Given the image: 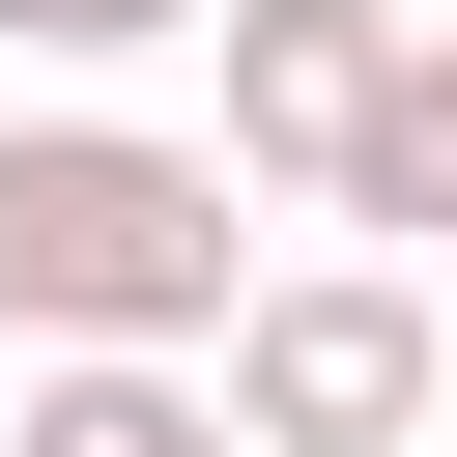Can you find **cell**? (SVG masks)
Returning <instances> with one entry per match:
<instances>
[{
	"label": "cell",
	"instance_id": "obj_1",
	"mask_svg": "<svg viewBox=\"0 0 457 457\" xmlns=\"http://www.w3.org/2000/svg\"><path fill=\"white\" fill-rule=\"evenodd\" d=\"M228 143L143 114H0V314L29 343H228Z\"/></svg>",
	"mask_w": 457,
	"mask_h": 457
},
{
	"label": "cell",
	"instance_id": "obj_2",
	"mask_svg": "<svg viewBox=\"0 0 457 457\" xmlns=\"http://www.w3.org/2000/svg\"><path fill=\"white\" fill-rule=\"evenodd\" d=\"M228 428H257V457H428V286H400V257L228 286Z\"/></svg>",
	"mask_w": 457,
	"mask_h": 457
},
{
	"label": "cell",
	"instance_id": "obj_3",
	"mask_svg": "<svg viewBox=\"0 0 457 457\" xmlns=\"http://www.w3.org/2000/svg\"><path fill=\"white\" fill-rule=\"evenodd\" d=\"M228 29V171H343V114H371V57H400V0H200Z\"/></svg>",
	"mask_w": 457,
	"mask_h": 457
},
{
	"label": "cell",
	"instance_id": "obj_4",
	"mask_svg": "<svg viewBox=\"0 0 457 457\" xmlns=\"http://www.w3.org/2000/svg\"><path fill=\"white\" fill-rule=\"evenodd\" d=\"M0 457H257V428H228V400H200V371H171V343H57V371H29V428H0Z\"/></svg>",
	"mask_w": 457,
	"mask_h": 457
},
{
	"label": "cell",
	"instance_id": "obj_5",
	"mask_svg": "<svg viewBox=\"0 0 457 457\" xmlns=\"http://www.w3.org/2000/svg\"><path fill=\"white\" fill-rule=\"evenodd\" d=\"M343 228H457V29H400L371 57V114H343V171H314Z\"/></svg>",
	"mask_w": 457,
	"mask_h": 457
},
{
	"label": "cell",
	"instance_id": "obj_6",
	"mask_svg": "<svg viewBox=\"0 0 457 457\" xmlns=\"http://www.w3.org/2000/svg\"><path fill=\"white\" fill-rule=\"evenodd\" d=\"M200 0H0V57H171Z\"/></svg>",
	"mask_w": 457,
	"mask_h": 457
}]
</instances>
